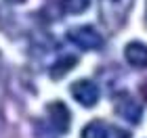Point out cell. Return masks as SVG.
<instances>
[{"label":"cell","instance_id":"6da1fadb","mask_svg":"<svg viewBox=\"0 0 147 138\" xmlns=\"http://www.w3.org/2000/svg\"><path fill=\"white\" fill-rule=\"evenodd\" d=\"M132 0H101L99 13H101V21L109 31H118L124 25L128 17Z\"/></svg>","mask_w":147,"mask_h":138},{"label":"cell","instance_id":"7a4b0ae2","mask_svg":"<svg viewBox=\"0 0 147 138\" xmlns=\"http://www.w3.org/2000/svg\"><path fill=\"white\" fill-rule=\"evenodd\" d=\"M67 40L80 46L82 50H99L103 48V36L90 25H80L67 31Z\"/></svg>","mask_w":147,"mask_h":138},{"label":"cell","instance_id":"3957f363","mask_svg":"<svg viewBox=\"0 0 147 138\" xmlns=\"http://www.w3.org/2000/svg\"><path fill=\"white\" fill-rule=\"evenodd\" d=\"M113 111L122 117V119L130 121V123H139L143 115V109L139 105L137 98H132L128 92H118L113 98Z\"/></svg>","mask_w":147,"mask_h":138},{"label":"cell","instance_id":"277c9868","mask_svg":"<svg viewBox=\"0 0 147 138\" xmlns=\"http://www.w3.org/2000/svg\"><path fill=\"white\" fill-rule=\"evenodd\" d=\"M71 94L74 98L82 105V107H95L97 101H99V88L95 82L90 80H78L71 84Z\"/></svg>","mask_w":147,"mask_h":138},{"label":"cell","instance_id":"5b68a950","mask_svg":"<svg viewBox=\"0 0 147 138\" xmlns=\"http://www.w3.org/2000/svg\"><path fill=\"white\" fill-rule=\"evenodd\" d=\"M49 117H51V123L53 128L57 130L59 134H65L69 130V123H71V115H69V109L65 107L61 101H55V103H49Z\"/></svg>","mask_w":147,"mask_h":138},{"label":"cell","instance_id":"8992f818","mask_svg":"<svg viewBox=\"0 0 147 138\" xmlns=\"http://www.w3.org/2000/svg\"><path fill=\"white\" fill-rule=\"evenodd\" d=\"M124 57L132 67H139V69L147 67V46L141 42H130L124 48Z\"/></svg>","mask_w":147,"mask_h":138},{"label":"cell","instance_id":"52a82bcc","mask_svg":"<svg viewBox=\"0 0 147 138\" xmlns=\"http://www.w3.org/2000/svg\"><path fill=\"white\" fill-rule=\"evenodd\" d=\"M76 63H78V59L74 57V55L61 57V59H59V61L51 67V77H53V80H61L65 73H69V71L76 67Z\"/></svg>","mask_w":147,"mask_h":138},{"label":"cell","instance_id":"ba28073f","mask_svg":"<svg viewBox=\"0 0 147 138\" xmlns=\"http://www.w3.org/2000/svg\"><path fill=\"white\" fill-rule=\"evenodd\" d=\"M82 138H109V126L101 119H95L84 126Z\"/></svg>","mask_w":147,"mask_h":138},{"label":"cell","instance_id":"9c48e42d","mask_svg":"<svg viewBox=\"0 0 147 138\" xmlns=\"http://www.w3.org/2000/svg\"><path fill=\"white\" fill-rule=\"evenodd\" d=\"M109 138H130V134L124 132V130H120V128H111L109 126Z\"/></svg>","mask_w":147,"mask_h":138},{"label":"cell","instance_id":"30bf717a","mask_svg":"<svg viewBox=\"0 0 147 138\" xmlns=\"http://www.w3.org/2000/svg\"><path fill=\"white\" fill-rule=\"evenodd\" d=\"M141 94H143V98H145V101H147V80L141 84Z\"/></svg>","mask_w":147,"mask_h":138},{"label":"cell","instance_id":"8fae6325","mask_svg":"<svg viewBox=\"0 0 147 138\" xmlns=\"http://www.w3.org/2000/svg\"><path fill=\"white\" fill-rule=\"evenodd\" d=\"M6 2H11V4H19V2H25V0H6Z\"/></svg>","mask_w":147,"mask_h":138},{"label":"cell","instance_id":"7c38bea8","mask_svg":"<svg viewBox=\"0 0 147 138\" xmlns=\"http://www.w3.org/2000/svg\"><path fill=\"white\" fill-rule=\"evenodd\" d=\"M145 19H147V13H145Z\"/></svg>","mask_w":147,"mask_h":138}]
</instances>
